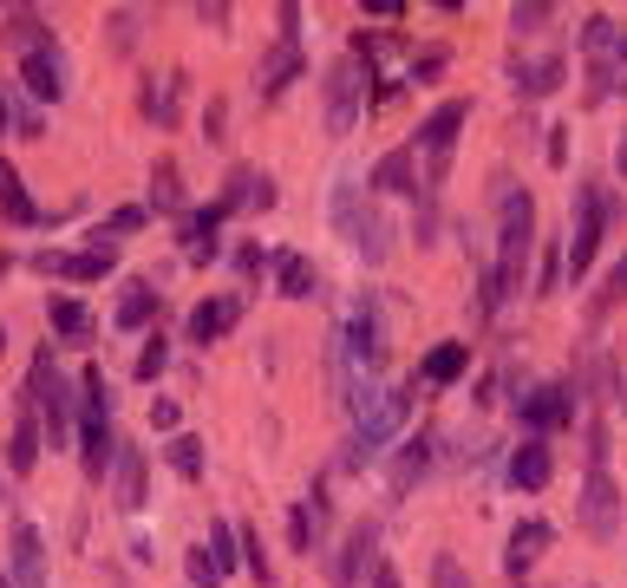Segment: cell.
Returning a JSON list of instances; mask_svg holds the SVG:
<instances>
[{
  "instance_id": "d6986e66",
  "label": "cell",
  "mask_w": 627,
  "mask_h": 588,
  "mask_svg": "<svg viewBox=\"0 0 627 588\" xmlns=\"http://www.w3.org/2000/svg\"><path fill=\"white\" fill-rule=\"evenodd\" d=\"M118 504L144 511V451L138 444H118Z\"/></svg>"
},
{
  "instance_id": "9a60e30c",
  "label": "cell",
  "mask_w": 627,
  "mask_h": 588,
  "mask_svg": "<svg viewBox=\"0 0 627 588\" xmlns=\"http://www.w3.org/2000/svg\"><path fill=\"white\" fill-rule=\"evenodd\" d=\"M236 321H242V301H203V307L190 314V340H203L209 347V340H222Z\"/></svg>"
},
{
  "instance_id": "c3c4849f",
  "label": "cell",
  "mask_w": 627,
  "mask_h": 588,
  "mask_svg": "<svg viewBox=\"0 0 627 588\" xmlns=\"http://www.w3.org/2000/svg\"><path fill=\"white\" fill-rule=\"evenodd\" d=\"M615 164H621V177H627V138H621V150H615Z\"/></svg>"
},
{
  "instance_id": "7dc6e473",
  "label": "cell",
  "mask_w": 627,
  "mask_h": 588,
  "mask_svg": "<svg viewBox=\"0 0 627 588\" xmlns=\"http://www.w3.org/2000/svg\"><path fill=\"white\" fill-rule=\"evenodd\" d=\"M366 13H379V20H399V13H406V0H366Z\"/></svg>"
},
{
  "instance_id": "6da1fadb",
  "label": "cell",
  "mask_w": 627,
  "mask_h": 588,
  "mask_svg": "<svg viewBox=\"0 0 627 588\" xmlns=\"http://www.w3.org/2000/svg\"><path fill=\"white\" fill-rule=\"evenodd\" d=\"M582 53H588V98H608V92H621L627 85V27H615L608 13H595L588 27H582Z\"/></svg>"
},
{
  "instance_id": "8d00e7d4",
  "label": "cell",
  "mask_w": 627,
  "mask_h": 588,
  "mask_svg": "<svg viewBox=\"0 0 627 588\" xmlns=\"http://www.w3.org/2000/svg\"><path fill=\"white\" fill-rule=\"evenodd\" d=\"M184 569H190V582H197V588H222V569L209 563L203 549H190V556H184Z\"/></svg>"
},
{
  "instance_id": "8fae6325",
  "label": "cell",
  "mask_w": 627,
  "mask_h": 588,
  "mask_svg": "<svg viewBox=\"0 0 627 588\" xmlns=\"http://www.w3.org/2000/svg\"><path fill=\"white\" fill-rule=\"evenodd\" d=\"M347 354L359 360V367H379V360H386V340H379V314H373V301H359V314H353Z\"/></svg>"
},
{
  "instance_id": "ab89813d",
  "label": "cell",
  "mask_w": 627,
  "mask_h": 588,
  "mask_svg": "<svg viewBox=\"0 0 627 588\" xmlns=\"http://www.w3.org/2000/svg\"><path fill=\"white\" fill-rule=\"evenodd\" d=\"M288 543H294V549H314V511H307V504L288 516Z\"/></svg>"
},
{
  "instance_id": "7402d4cb",
  "label": "cell",
  "mask_w": 627,
  "mask_h": 588,
  "mask_svg": "<svg viewBox=\"0 0 627 588\" xmlns=\"http://www.w3.org/2000/svg\"><path fill=\"white\" fill-rule=\"evenodd\" d=\"M0 217L7 222H40V210H33V197L20 190V170L0 157Z\"/></svg>"
},
{
  "instance_id": "52a82bcc",
  "label": "cell",
  "mask_w": 627,
  "mask_h": 588,
  "mask_svg": "<svg viewBox=\"0 0 627 588\" xmlns=\"http://www.w3.org/2000/svg\"><path fill=\"white\" fill-rule=\"evenodd\" d=\"M602 229H608V222H602V197L582 190V197H575V229H568V275H575V282L588 275V262H595V249H602Z\"/></svg>"
},
{
  "instance_id": "7bdbcfd3",
  "label": "cell",
  "mask_w": 627,
  "mask_h": 588,
  "mask_svg": "<svg viewBox=\"0 0 627 588\" xmlns=\"http://www.w3.org/2000/svg\"><path fill=\"white\" fill-rule=\"evenodd\" d=\"M425 458H431V451H425V444H412V451H406V458H399V471H393V484H399V491H406V484H412L418 471H425Z\"/></svg>"
},
{
  "instance_id": "5b68a950",
  "label": "cell",
  "mask_w": 627,
  "mask_h": 588,
  "mask_svg": "<svg viewBox=\"0 0 627 588\" xmlns=\"http://www.w3.org/2000/svg\"><path fill=\"white\" fill-rule=\"evenodd\" d=\"M575 523H582L588 536H602V543L621 529V491H615L608 471H588V484H582V497H575Z\"/></svg>"
},
{
  "instance_id": "836d02e7",
  "label": "cell",
  "mask_w": 627,
  "mask_h": 588,
  "mask_svg": "<svg viewBox=\"0 0 627 588\" xmlns=\"http://www.w3.org/2000/svg\"><path fill=\"white\" fill-rule=\"evenodd\" d=\"M7 40H20L27 53H40V46H53V40L40 33V13H13V20H7Z\"/></svg>"
},
{
  "instance_id": "cb8c5ba5",
  "label": "cell",
  "mask_w": 627,
  "mask_h": 588,
  "mask_svg": "<svg viewBox=\"0 0 627 588\" xmlns=\"http://www.w3.org/2000/svg\"><path fill=\"white\" fill-rule=\"evenodd\" d=\"M275 282L288 301H307L314 294V262L307 255H275Z\"/></svg>"
},
{
  "instance_id": "4fadbf2b",
  "label": "cell",
  "mask_w": 627,
  "mask_h": 588,
  "mask_svg": "<svg viewBox=\"0 0 627 588\" xmlns=\"http://www.w3.org/2000/svg\"><path fill=\"white\" fill-rule=\"evenodd\" d=\"M510 477H516L523 491H543V484L556 477V458H550V444H543V439H530L523 451H516V458H510Z\"/></svg>"
},
{
  "instance_id": "277c9868",
  "label": "cell",
  "mask_w": 627,
  "mask_h": 588,
  "mask_svg": "<svg viewBox=\"0 0 627 588\" xmlns=\"http://www.w3.org/2000/svg\"><path fill=\"white\" fill-rule=\"evenodd\" d=\"M471 118V105L464 98H451V105H438L425 125H418V145H425V157H431V170H425V190H438L445 183V164H451V145H458V125Z\"/></svg>"
},
{
  "instance_id": "44dd1931",
  "label": "cell",
  "mask_w": 627,
  "mask_h": 588,
  "mask_svg": "<svg viewBox=\"0 0 627 588\" xmlns=\"http://www.w3.org/2000/svg\"><path fill=\"white\" fill-rule=\"evenodd\" d=\"M105 464H118V439L105 419H85V477H105Z\"/></svg>"
},
{
  "instance_id": "2e32d148",
  "label": "cell",
  "mask_w": 627,
  "mask_h": 588,
  "mask_svg": "<svg viewBox=\"0 0 627 588\" xmlns=\"http://www.w3.org/2000/svg\"><path fill=\"white\" fill-rule=\"evenodd\" d=\"M301 73V46H294V40H281L275 53H269V60H262V73H255V85H262V98H281V92H288V78Z\"/></svg>"
},
{
  "instance_id": "f1b7e54d",
  "label": "cell",
  "mask_w": 627,
  "mask_h": 588,
  "mask_svg": "<svg viewBox=\"0 0 627 588\" xmlns=\"http://www.w3.org/2000/svg\"><path fill=\"white\" fill-rule=\"evenodd\" d=\"M209 563H216L222 576L242 563V543H236V529H229V523H209Z\"/></svg>"
},
{
  "instance_id": "30bf717a",
  "label": "cell",
  "mask_w": 627,
  "mask_h": 588,
  "mask_svg": "<svg viewBox=\"0 0 627 588\" xmlns=\"http://www.w3.org/2000/svg\"><path fill=\"white\" fill-rule=\"evenodd\" d=\"M20 78H27V92H33V98H60V92H66V66H60V53H53V46L27 53Z\"/></svg>"
},
{
  "instance_id": "5bb4252c",
  "label": "cell",
  "mask_w": 627,
  "mask_h": 588,
  "mask_svg": "<svg viewBox=\"0 0 627 588\" xmlns=\"http://www.w3.org/2000/svg\"><path fill=\"white\" fill-rule=\"evenodd\" d=\"M543 543H550V523H516V529H510V556H503V569H510V576H530V563L543 556Z\"/></svg>"
},
{
  "instance_id": "d6a6232c",
  "label": "cell",
  "mask_w": 627,
  "mask_h": 588,
  "mask_svg": "<svg viewBox=\"0 0 627 588\" xmlns=\"http://www.w3.org/2000/svg\"><path fill=\"white\" fill-rule=\"evenodd\" d=\"M562 73H568L562 60H543V66H530V73L516 78V85H523L530 98H543V92H556V85H562Z\"/></svg>"
},
{
  "instance_id": "7c38bea8",
  "label": "cell",
  "mask_w": 627,
  "mask_h": 588,
  "mask_svg": "<svg viewBox=\"0 0 627 588\" xmlns=\"http://www.w3.org/2000/svg\"><path fill=\"white\" fill-rule=\"evenodd\" d=\"M40 444H46L40 419H33V412H20V426H13V439H7V471H13V477H27V471L40 464Z\"/></svg>"
},
{
  "instance_id": "e0dca14e",
  "label": "cell",
  "mask_w": 627,
  "mask_h": 588,
  "mask_svg": "<svg viewBox=\"0 0 627 588\" xmlns=\"http://www.w3.org/2000/svg\"><path fill=\"white\" fill-rule=\"evenodd\" d=\"M269 203H275V183H269V177H255V170H236V177H229L222 210H269Z\"/></svg>"
},
{
  "instance_id": "f6af8a7d",
  "label": "cell",
  "mask_w": 627,
  "mask_h": 588,
  "mask_svg": "<svg viewBox=\"0 0 627 588\" xmlns=\"http://www.w3.org/2000/svg\"><path fill=\"white\" fill-rule=\"evenodd\" d=\"M197 20H203V27H229V7H222V0L209 7V0H203V7H197Z\"/></svg>"
},
{
  "instance_id": "681fc988",
  "label": "cell",
  "mask_w": 627,
  "mask_h": 588,
  "mask_svg": "<svg viewBox=\"0 0 627 588\" xmlns=\"http://www.w3.org/2000/svg\"><path fill=\"white\" fill-rule=\"evenodd\" d=\"M0 125H7V98H0Z\"/></svg>"
},
{
  "instance_id": "f907efd6",
  "label": "cell",
  "mask_w": 627,
  "mask_h": 588,
  "mask_svg": "<svg viewBox=\"0 0 627 588\" xmlns=\"http://www.w3.org/2000/svg\"><path fill=\"white\" fill-rule=\"evenodd\" d=\"M0 588H13V576H0Z\"/></svg>"
},
{
  "instance_id": "ffe728a7",
  "label": "cell",
  "mask_w": 627,
  "mask_h": 588,
  "mask_svg": "<svg viewBox=\"0 0 627 588\" xmlns=\"http://www.w3.org/2000/svg\"><path fill=\"white\" fill-rule=\"evenodd\" d=\"M373 543H379V536H373L366 523H359V529L347 536V556H341V588H359V576H366L373 563H379V556H373Z\"/></svg>"
},
{
  "instance_id": "1f68e13d",
  "label": "cell",
  "mask_w": 627,
  "mask_h": 588,
  "mask_svg": "<svg viewBox=\"0 0 627 588\" xmlns=\"http://www.w3.org/2000/svg\"><path fill=\"white\" fill-rule=\"evenodd\" d=\"M170 464H177V477H203V439L177 432V439H170Z\"/></svg>"
},
{
  "instance_id": "f35d334b",
  "label": "cell",
  "mask_w": 627,
  "mask_h": 588,
  "mask_svg": "<svg viewBox=\"0 0 627 588\" xmlns=\"http://www.w3.org/2000/svg\"><path fill=\"white\" fill-rule=\"evenodd\" d=\"M164 360H170V347H164V334H150V347L138 354V379H157V372H164Z\"/></svg>"
},
{
  "instance_id": "f546056e",
  "label": "cell",
  "mask_w": 627,
  "mask_h": 588,
  "mask_svg": "<svg viewBox=\"0 0 627 588\" xmlns=\"http://www.w3.org/2000/svg\"><path fill=\"white\" fill-rule=\"evenodd\" d=\"M46 314H53V327H60L66 340H92V314H85L79 301H53Z\"/></svg>"
},
{
  "instance_id": "74e56055",
  "label": "cell",
  "mask_w": 627,
  "mask_h": 588,
  "mask_svg": "<svg viewBox=\"0 0 627 588\" xmlns=\"http://www.w3.org/2000/svg\"><path fill=\"white\" fill-rule=\"evenodd\" d=\"M236 543H242V563H249V569H255V576L269 582V556H262V536H255V529H236Z\"/></svg>"
},
{
  "instance_id": "ee69618b",
  "label": "cell",
  "mask_w": 627,
  "mask_h": 588,
  "mask_svg": "<svg viewBox=\"0 0 627 588\" xmlns=\"http://www.w3.org/2000/svg\"><path fill=\"white\" fill-rule=\"evenodd\" d=\"M150 426H157V432H177V399H157V406H150Z\"/></svg>"
},
{
  "instance_id": "b9f144b4",
  "label": "cell",
  "mask_w": 627,
  "mask_h": 588,
  "mask_svg": "<svg viewBox=\"0 0 627 588\" xmlns=\"http://www.w3.org/2000/svg\"><path fill=\"white\" fill-rule=\"evenodd\" d=\"M621 294H627V255L615 262V275H608V288H602V301H595V314H608V307H615Z\"/></svg>"
},
{
  "instance_id": "4dcf8cb0",
  "label": "cell",
  "mask_w": 627,
  "mask_h": 588,
  "mask_svg": "<svg viewBox=\"0 0 627 588\" xmlns=\"http://www.w3.org/2000/svg\"><path fill=\"white\" fill-rule=\"evenodd\" d=\"M150 314H157V288H144V282L118 301V327H144Z\"/></svg>"
},
{
  "instance_id": "9c48e42d",
  "label": "cell",
  "mask_w": 627,
  "mask_h": 588,
  "mask_svg": "<svg viewBox=\"0 0 627 588\" xmlns=\"http://www.w3.org/2000/svg\"><path fill=\"white\" fill-rule=\"evenodd\" d=\"M13 588H46V543L33 523H13Z\"/></svg>"
},
{
  "instance_id": "8992f818",
  "label": "cell",
  "mask_w": 627,
  "mask_h": 588,
  "mask_svg": "<svg viewBox=\"0 0 627 588\" xmlns=\"http://www.w3.org/2000/svg\"><path fill=\"white\" fill-rule=\"evenodd\" d=\"M359 105H366V66H359V53H347L327 73V132H353Z\"/></svg>"
},
{
  "instance_id": "83f0119b",
  "label": "cell",
  "mask_w": 627,
  "mask_h": 588,
  "mask_svg": "<svg viewBox=\"0 0 627 588\" xmlns=\"http://www.w3.org/2000/svg\"><path fill=\"white\" fill-rule=\"evenodd\" d=\"M132 229H144V210H138V203L112 210V217H105V229L92 235V242H98V255H112V242H118V235H132Z\"/></svg>"
},
{
  "instance_id": "484cf974",
  "label": "cell",
  "mask_w": 627,
  "mask_h": 588,
  "mask_svg": "<svg viewBox=\"0 0 627 588\" xmlns=\"http://www.w3.org/2000/svg\"><path fill=\"white\" fill-rule=\"evenodd\" d=\"M150 203H157V210H184V177H177V164H170V157L150 170Z\"/></svg>"
},
{
  "instance_id": "d590c367",
  "label": "cell",
  "mask_w": 627,
  "mask_h": 588,
  "mask_svg": "<svg viewBox=\"0 0 627 588\" xmlns=\"http://www.w3.org/2000/svg\"><path fill=\"white\" fill-rule=\"evenodd\" d=\"M431 588H471L464 563H458V556H438V563H431Z\"/></svg>"
},
{
  "instance_id": "60d3db41",
  "label": "cell",
  "mask_w": 627,
  "mask_h": 588,
  "mask_svg": "<svg viewBox=\"0 0 627 588\" xmlns=\"http://www.w3.org/2000/svg\"><path fill=\"white\" fill-rule=\"evenodd\" d=\"M543 20H550V7H543V0H530V7H510V27H516V33H536Z\"/></svg>"
},
{
  "instance_id": "4316f807",
  "label": "cell",
  "mask_w": 627,
  "mask_h": 588,
  "mask_svg": "<svg viewBox=\"0 0 627 588\" xmlns=\"http://www.w3.org/2000/svg\"><path fill=\"white\" fill-rule=\"evenodd\" d=\"M464 360H471V354H464L458 340H451V347H431V354H425V379H431V386H451V379L464 372Z\"/></svg>"
},
{
  "instance_id": "d4e9b609",
  "label": "cell",
  "mask_w": 627,
  "mask_h": 588,
  "mask_svg": "<svg viewBox=\"0 0 627 588\" xmlns=\"http://www.w3.org/2000/svg\"><path fill=\"white\" fill-rule=\"evenodd\" d=\"M46 269L66 275V282H98V275L112 269V255H98V249H92V255H46Z\"/></svg>"
},
{
  "instance_id": "bcb514c9",
  "label": "cell",
  "mask_w": 627,
  "mask_h": 588,
  "mask_svg": "<svg viewBox=\"0 0 627 588\" xmlns=\"http://www.w3.org/2000/svg\"><path fill=\"white\" fill-rule=\"evenodd\" d=\"M373 588H399V569H393V563H386V556H379V563H373Z\"/></svg>"
},
{
  "instance_id": "e575fe53",
  "label": "cell",
  "mask_w": 627,
  "mask_h": 588,
  "mask_svg": "<svg viewBox=\"0 0 627 588\" xmlns=\"http://www.w3.org/2000/svg\"><path fill=\"white\" fill-rule=\"evenodd\" d=\"M112 392H105V367H85V419H105Z\"/></svg>"
},
{
  "instance_id": "ba28073f",
  "label": "cell",
  "mask_w": 627,
  "mask_h": 588,
  "mask_svg": "<svg viewBox=\"0 0 627 588\" xmlns=\"http://www.w3.org/2000/svg\"><path fill=\"white\" fill-rule=\"evenodd\" d=\"M575 419V392L568 386H536V392H523V426L543 439V432H556Z\"/></svg>"
},
{
  "instance_id": "3957f363",
  "label": "cell",
  "mask_w": 627,
  "mask_h": 588,
  "mask_svg": "<svg viewBox=\"0 0 627 588\" xmlns=\"http://www.w3.org/2000/svg\"><path fill=\"white\" fill-rule=\"evenodd\" d=\"M530 242H536V203H530L523 190H510V197H503V262H497V288H503V294L523 288Z\"/></svg>"
},
{
  "instance_id": "7a4b0ae2",
  "label": "cell",
  "mask_w": 627,
  "mask_h": 588,
  "mask_svg": "<svg viewBox=\"0 0 627 588\" xmlns=\"http://www.w3.org/2000/svg\"><path fill=\"white\" fill-rule=\"evenodd\" d=\"M406 419H412V392H373L366 406H359V432H353V464H366V458H379L386 444L406 432Z\"/></svg>"
},
{
  "instance_id": "ac0fdd59",
  "label": "cell",
  "mask_w": 627,
  "mask_h": 588,
  "mask_svg": "<svg viewBox=\"0 0 627 588\" xmlns=\"http://www.w3.org/2000/svg\"><path fill=\"white\" fill-rule=\"evenodd\" d=\"M177 98H184V73H164V78H150V85H144V112H150L164 132L177 125Z\"/></svg>"
},
{
  "instance_id": "603a6c76",
  "label": "cell",
  "mask_w": 627,
  "mask_h": 588,
  "mask_svg": "<svg viewBox=\"0 0 627 588\" xmlns=\"http://www.w3.org/2000/svg\"><path fill=\"white\" fill-rule=\"evenodd\" d=\"M373 190H386V197H399V190H412V150H386L379 164H373V177H366Z\"/></svg>"
}]
</instances>
